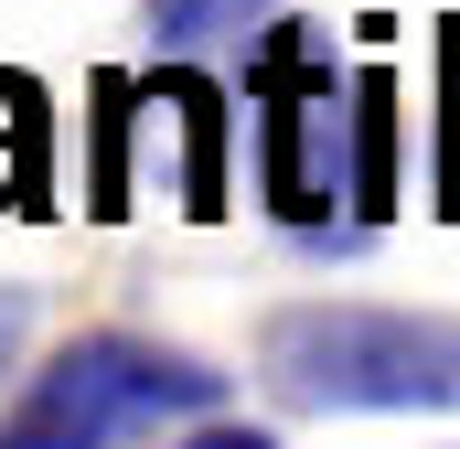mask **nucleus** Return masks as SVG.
Listing matches in <instances>:
<instances>
[{
	"label": "nucleus",
	"mask_w": 460,
	"mask_h": 449,
	"mask_svg": "<svg viewBox=\"0 0 460 449\" xmlns=\"http://www.w3.org/2000/svg\"><path fill=\"white\" fill-rule=\"evenodd\" d=\"M182 449H279V439H257V428H193Z\"/></svg>",
	"instance_id": "39448f33"
},
{
	"label": "nucleus",
	"mask_w": 460,
	"mask_h": 449,
	"mask_svg": "<svg viewBox=\"0 0 460 449\" xmlns=\"http://www.w3.org/2000/svg\"><path fill=\"white\" fill-rule=\"evenodd\" d=\"M246 0H150V22H161V43H204L215 22H235Z\"/></svg>",
	"instance_id": "20e7f679"
},
{
	"label": "nucleus",
	"mask_w": 460,
	"mask_h": 449,
	"mask_svg": "<svg viewBox=\"0 0 460 449\" xmlns=\"http://www.w3.org/2000/svg\"><path fill=\"white\" fill-rule=\"evenodd\" d=\"M268 396L311 418H439L460 407V321L450 311H375V300H300L257 332Z\"/></svg>",
	"instance_id": "f257e3e1"
},
{
	"label": "nucleus",
	"mask_w": 460,
	"mask_h": 449,
	"mask_svg": "<svg viewBox=\"0 0 460 449\" xmlns=\"http://www.w3.org/2000/svg\"><path fill=\"white\" fill-rule=\"evenodd\" d=\"M450 193H460V118H450Z\"/></svg>",
	"instance_id": "0eeeda50"
},
{
	"label": "nucleus",
	"mask_w": 460,
	"mask_h": 449,
	"mask_svg": "<svg viewBox=\"0 0 460 449\" xmlns=\"http://www.w3.org/2000/svg\"><path fill=\"white\" fill-rule=\"evenodd\" d=\"M226 396L215 364L172 353L150 332H75L0 418V449H118L161 418H204Z\"/></svg>",
	"instance_id": "f03ea898"
},
{
	"label": "nucleus",
	"mask_w": 460,
	"mask_h": 449,
	"mask_svg": "<svg viewBox=\"0 0 460 449\" xmlns=\"http://www.w3.org/2000/svg\"><path fill=\"white\" fill-rule=\"evenodd\" d=\"M257 97H268V118H257V150H268V204L289 224H322L332 204H343V128L353 118H332L343 97H332V75L322 65H300L289 43L268 54V75H257Z\"/></svg>",
	"instance_id": "7ed1b4c3"
},
{
	"label": "nucleus",
	"mask_w": 460,
	"mask_h": 449,
	"mask_svg": "<svg viewBox=\"0 0 460 449\" xmlns=\"http://www.w3.org/2000/svg\"><path fill=\"white\" fill-rule=\"evenodd\" d=\"M11 342H22V289H0V364H11Z\"/></svg>",
	"instance_id": "423d86ee"
}]
</instances>
